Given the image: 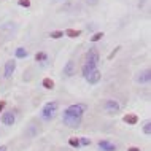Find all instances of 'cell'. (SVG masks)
<instances>
[{
  "mask_svg": "<svg viewBox=\"0 0 151 151\" xmlns=\"http://www.w3.org/2000/svg\"><path fill=\"white\" fill-rule=\"evenodd\" d=\"M119 50H121V46H116V48H115V50H113L111 52H110V56H108V59H113V58H115V56H116V52H118V51H119Z\"/></svg>",
  "mask_w": 151,
  "mask_h": 151,
  "instance_id": "obj_25",
  "label": "cell"
},
{
  "mask_svg": "<svg viewBox=\"0 0 151 151\" xmlns=\"http://www.w3.org/2000/svg\"><path fill=\"white\" fill-rule=\"evenodd\" d=\"M99 51H97V48H91L88 52H86V62H92V64H99Z\"/></svg>",
  "mask_w": 151,
  "mask_h": 151,
  "instance_id": "obj_7",
  "label": "cell"
},
{
  "mask_svg": "<svg viewBox=\"0 0 151 151\" xmlns=\"http://www.w3.org/2000/svg\"><path fill=\"white\" fill-rule=\"evenodd\" d=\"M122 121L127 122V124H137L138 118H137V115H126L124 118H122Z\"/></svg>",
  "mask_w": 151,
  "mask_h": 151,
  "instance_id": "obj_14",
  "label": "cell"
},
{
  "mask_svg": "<svg viewBox=\"0 0 151 151\" xmlns=\"http://www.w3.org/2000/svg\"><path fill=\"white\" fill-rule=\"evenodd\" d=\"M5 107H6V102H3V100H2V102H0V111H2V110L5 108Z\"/></svg>",
  "mask_w": 151,
  "mask_h": 151,
  "instance_id": "obj_28",
  "label": "cell"
},
{
  "mask_svg": "<svg viewBox=\"0 0 151 151\" xmlns=\"http://www.w3.org/2000/svg\"><path fill=\"white\" fill-rule=\"evenodd\" d=\"M84 2H86L88 5H97V2H99V0H84Z\"/></svg>",
  "mask_w": 151,
  "mask_h": 151,
  "instance_id": "obj_26",
  "label": "cell"
},
{
  "mask_svg": "<svg viewBox=\"0 0 151 151\" xmlns=\"http://www.w3.org/2000/svg\"><path fill=\"white\" fill-rule=\"evenodd\" d=\"M58 108H59L58 102H48V104H45V107L42 110V118H43L45 121L52 119L54 115L58 113Z\"/></svg>",
  "mask_w": 151,
  "mask_h": 151,
  "instance_id": "obj_1",
  "label": "cell"
},
{
  "mask_svg": "<svg viewBox=\"0 0 151 151\" xmlns=\"http://www.w3.org/2000/svg\"><path fill=\"white\" fill-rule=\"evenodd\" d=\"M62 119L65 122V126L70 127V129H78L81 126V116H75V115H72V113H68V111H64Z\"/></svg>",
  "mask_w": 151,
  "mask_h": 151,
  "instance_id": "obj_2",
  "label": "cell"
},
{
  "mask_svg": "<svg viewBox=\"0 0 151 151\" xmlns=\"http://www.w3.org/2000/svg\"><path fill=\"white\" fill-rule=\"evenodd\" d=\"M80 143H81V146H88V145H91V140L86 138V137H81L80 138Z\"/></svg>",
  "mask_w": 151,
  "mask_h": 151,
  "instance_id": "obj_22",
  "label": "cell"
},
{
  "mask_svg": "<svg viewBox=\"0 0 151 151\" xmlns=\"http://www.w3.org/2000/svg\"><path fill=\"white\" fill-rule=\"evenodd\" d=\"M65 111H68V113H72V115H75V116H83V113L86 111V105H83V104H73L70 105Z\"/></svg>",
  "mask_w": 151,
  "mask_h": 151,
  "instance_id": "obj_4",
  "label": "cell"
},
{
  "mask_svg": "<svg viewBox=\"0 0 151 151\" xmlns=\"http://www.w3.org/2000/svg\"><path fill=\"white\" fill-rule=\"evenodd\" d=\"M50 37H51V38H54V40H58V38H60V37H64V32L62 30H54V32H51V34H50Z\"/></svg>",
  "mask_w": 151,
  "mask_h": 151,
  "instance_id": "obj_19",
  "label": "cell"
},
{
  "mask_svg": "<svg viewBox=\"0 0 151 151\" xmlns=\"http://www.w3.org/2000/svg\"><path fill=\"white\" fill-rule=\"evenodd\" d=\"M14 56H16L18 59H24V58H27V56H29V51H27L26 48L19 46V48H16V51H14Z\"/></svg>",
  "mask_w": 151,
  "mask_h": 151,
  "instance_id": "obj_13",
  "label": "cell"
},
{
  "mask_svg": "<svg viewBox=\"0 0 151 151\" xmlns=\"http://www.w3.org/2000/svg\"><path fill=\"white\" fill-rule=\"evenodd\" d=\"M127 151H142V150H140V148H137V146H129Z\"/></svg>",
  "mask_w": 151,
  "mask_h": 151,
  "instance_id": "obj_27",
  "label": "cell"
},
{
  "mask_svg": "<svg viewBox=\"0 0 151 151\" xmlns=\"http://www.w3.org/2000/svg\"><path fill=\"white\" fill-rule=\"evenodd\" d=\"M100 78H102V73H100V70L99 68H94V70L89 73V75L86 76V81L89 84H97L100 81Z\"/></svg>",
  "mask_w": 151,
  "mask_h": 151,
  "instance_id": "obj_6",
  "label": "cell"
},
{
  "mask_svg": "<svg viewBox=\"0 0 151 151\" xmlns=\"http://www.w3.org/2000/svg\"><path fill=\"white\" fill-rule=\"evenodd\" d=\"M8 148H6V145H0V151H6Z\"/></svg>",
  "mask_w": 151,
  "mask_h": 151,
  "instance_id": "obj_29",
  "label": "cell"
},
{
  "mask_svg": "<svg viewBox=\"0 0 151 151\" xmlns=\"http://www.w3.org/2000/svg\"><path fill=\"white\" fill-rule=\"evenodd\" d=\"M35 60H37V62H42V64H46V60H48L46 52H37V54H35Z\"/></svg>",
  "mask_w": 151,
  "mask_h": 151,
  "instance_id": "obj_15",
  "label": "cell"
},
{
  "mask_svg": "<svg viewBox=\"0 0 151 151\" xmlns=\"http://www.w3.org/2000/svg\"><path fill=\"white\" fill-rule=\"evenodd\" d=\"M0 119H2V124H5V126H13L14 121H16V118H14V113H13V111H5L2 116H0Z\"/></svg>",
  "mask_w": 151,
  "mask_h": 151,
  "instance_id": "obj_9",
  "label": "cell"
},
{
  "mask_svg": "<svg viewBox=\"0 0 151 151\" xmlns=\"http://www.w3.org/2000/svg\"><path fill=\"white\" fill-rule=\"evenodd\" d=\"M43 88L45 89H52L54 88V81H52L51 78H45L43 80Z\"/></svg>",
  "mask_w": 151,
  "mask_h": 151,
  "instance_id": "obj_18",
  "label": "cell"
},
{
  "mask_svg": "<svg viewBox=\"0 0 151 151\" xmlns=\"http://www.w3.org/2000/svg\"><path fill=\"white\" fill-rule=\"evenodd\" d=\"M65 35H67L68 38H78V37H80V30H75V29H67V30H65Z\"/></svg>",
  "mask_w": 151,
  "mask_h": 151,
  "instance_id": "obj_16",
  "label": "cell"
},
{
  "mask_svg": "<svg viewBox=\"0 0 151 151\" xmlns=\"http://www.w3.org/2000/svg\"><path fill=\"white\" fill-rule=\"evenodd\" d=\"M100 38H104V32H97L91 37V42H99Z\"/></svg>",
  "mask_w": 151,
  "mask_h": 151,
  "instance_id": "obj_20",
  "label": "cell"
},
{
  "mask_svg": "<svg viewBox=\"0 0 151 151\" xmlns=\"http://www.w3.org/2000/svg\"><path fill=\"white\" fill-rule=\"evenodd\" d=\"M99 148L102 151H116V145L110 143L108 140H100L99 142Z\"/></svg>",
  "mask_w": 151,
  "mask_h": 151,
  "instance_id": "obj_11",
  "label": "cell"
},
{
  "mask_svg": "<svg viewBox=\"0 0 151 151\" xmlns=\"http://www.w3.org/2000/svg\"><path fill=\"white\" fill-rule=\"evenodd\" d=\"M30 127H32V129L29 130V132H27V135H29V137H34L35 134L38 132V129H37V126H30Z\"/></svg>",
  "mask_w": 151,
  "mask_h": 151,
  "instance_id": "obj_23",
  "label": "cell"
},
{
  "mask_svg": "<svg viewBox=\"0 0 151 151\" xmlns=\"http://www.w3.org/2000/svg\"><path fill=\"white\" fill-rule=\"evenodd\" d=\"M14 68H16V62L13 59H10L8 62L5 64V68H3V76L8 80V78H11V75L14 73Z\"/></svg>",
  "mask_w": 151,
  "mask_h": 151,
  "instance_id": "obj_8",
  "label": "cell"
},
{
  "mask_svg": "<svg viewBox=\"0 0 151 151\" xmlns=\"http://www.w3.org/2000/svg\"><path fill=\"white\" fill-rule=\"evenodd\" d=\"M94 68H97V64H92V62H86L83 65V68H81V72H83V76L84 78H86V76L89 75V73H91Z\"/></svg>",
  "mask_w": 151,
  "mask_h": 151,
  "instance_id": "obj_12",
  "label": "cell"
},
{
  "mask_svg": "<svg viewBox=\"0 0 151 151\" xmlns=\"http://www.w3.org/2000/svg\"><path fill=\"white\" fill-rule=\"evenodd\" d=\"M64 73H65V76H73L76 73V67H75V62L73 60H68L67 64H65V67H64Z\"/></svg>",
  "mask_w": 151,
  "mask_h": 151,
  "instance_id": "obj_10",
  "label": "cell"
},
{
  "mask_svg": "<svg viewBox=\"0 0 151 151\" xmlns=\"http://www.w3.org/2000/svg\"><path fill=\"white\" fill-rule=\"evenodd\" d=\"M19 5H21V6H24V8H29L30 6V0H19Z\"/></svg>",
  "mask_w": 151,
  "mask_h": 151,
  "instance_id": "obj_24",
  "label": "cell"
},
{
  "mask_svg": "<svg viewBox=\"0 0 151 151\" xmlns=\"http://www.w3.org/2000/svg\"><path fill=\"white\" fill-rule=\"evenodd\" d=\"M143 132L146 134V135H150V134H151V122H150V121H146V122H145V126H143Z\"/></svg>",
  "mask_w": 151,
  "mask_h": 151,
  "instance_id": "obj_21",
  "label": "cell"
},
{
  "mask_svg": "<svg viewBox=\"0 0 151 151\" xmlns=\"http://www.w3.org/2000/svg\"><path fill=\"white\" fill-rule=\"evenodd\" d=\"M68 145L73 146V148H80V146H81V143H80V138H78V137H72L70 140H68Z\"/></svg>",
  "mask_w": 151,
  "mask_h": 151,
  "instance_id": "obj_17",
  "label": "cell"
},
{
  "mask_svg": "<svg viewBox=\"0 0 151 151\" xmlns=\"http://www.w3.org/2000/svg\"><path fill=\"white\" fill-rule=\"evenodd\" d=\"M104 110L108 113V115H116V113L121 110V105H119L118 100L108 99V100H105V104H104Z\"/></svg>",
  "mask_w": 151,
  "mask_h": 151,
  "instance_id": "obj_3",
  "label": "cell"
},
{
  "mask_svg": "<svg viewBox=\"0 0 151 151\" xmlns=\"http://www.w3.org/2000/svg\"><path fill=\"white\" fill-rule=\"evenodd\" d=\"M135 81H137V83H140V84L150 83V81H151V70H150V68H145L143 72H140V73L137 75Z\"/></svg>",
  "mask_w": 151,
  "mask_h": 151,
  "instance_id": "obj_5",
  "label": "cell"
}]
</instances>
